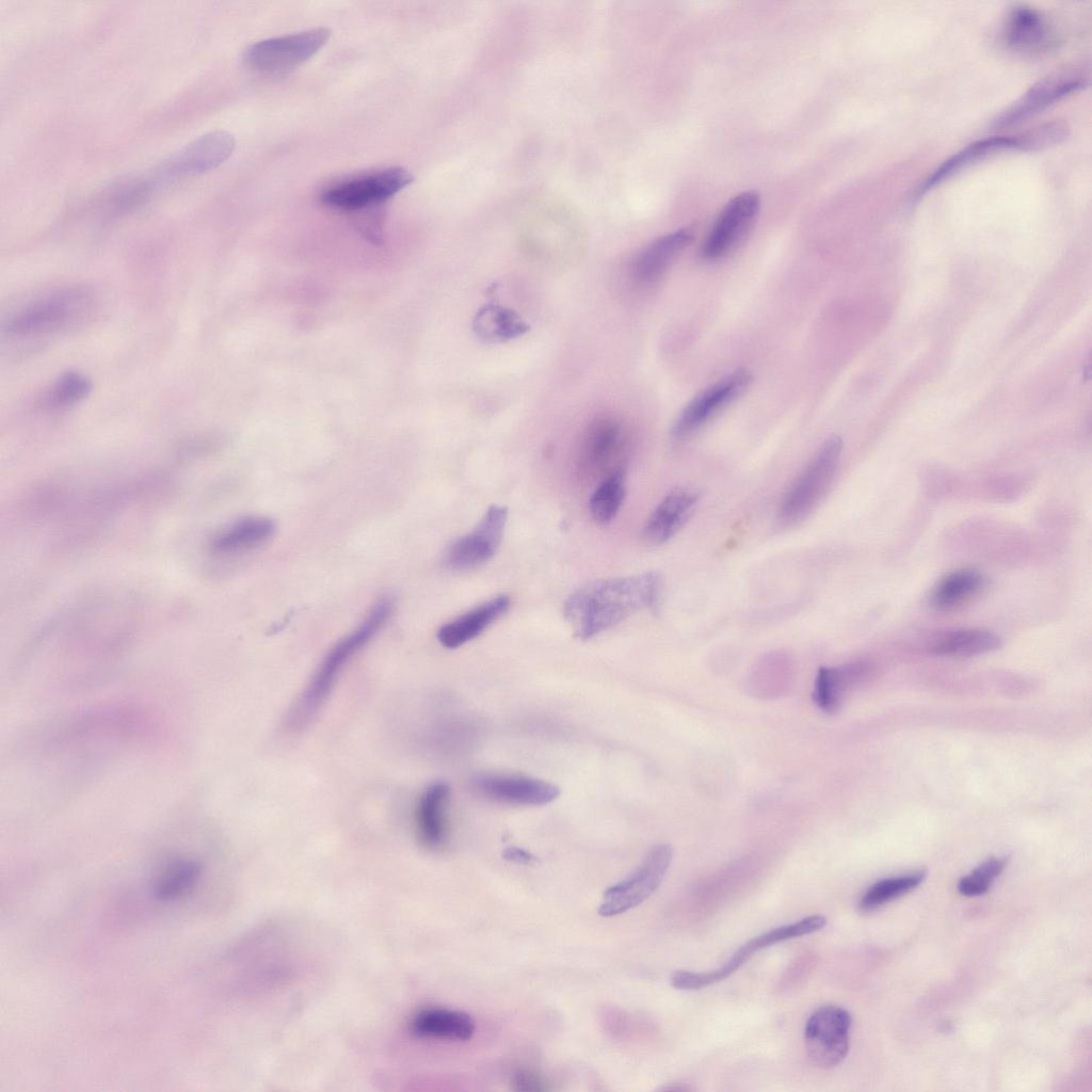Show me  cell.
I'll list each match as a JSON object with an SVG mask.
<instances>
[{"label":"cell","instance_id":"1","mask_svg":"<svg viewBox=\"0 0 1092 1092\" xmlns=\"http://www.w3.org/2000/svg\"><path fill=\"white\" fill-rule=\"evenodd\" d=\"M660 593L661 577L655 572L599 579L574 591L564 601L563 614L576 636L587 640L656 607Z\"/></svg>","mask_w":1092,"mask_h":1092},{"label":"cell","instance_id":"2","mask_svg":"<svg viewBox=\"0 0 1092 1092\" xmlns=\"http://www.w3.org/2000/svg\"><path fill=\"white\" fill-rule=\"evenodd\" d=\"M394 608L391 598L379 599L364 621L327 652L289 712L288 724L292 729H300L309 723L325 702L344 665L383 629Z\"/></svg>","mask_w":1092,"mask_h":1092},{"label":"cell","instance_id":"3","mask_svg":"<svg viewBox=\"0 0 1092 1092\" xmlns=\"http://www.w3.org/2000/svg\"><path fill=\"white\" fill-rule=\"evenodd\" d=\"M94 303V293L86 287L61 289L20 308L10 318L6 330L16 337L58 332L81 321Z\"/></svg>","mask_w":1092,"mask_h":1092},{"label":"cell","instance_id":"4","mask_svg":"<svg viewBox=\"0 0 1092 1092\" xmlns=\"http://www.w3.org/2000/svg\"><path fill=\"white\" fill-rule=\"evenodd\" d=\"M828 920L822 915H810L791 924L783 925L756 935L742 944L721 966L705 970H676L671 984L677 990H700L716 984L738 970L758 951L777 943L800 937L824 928Z\"/></svg>","mask_w":1092,"mask_h":1092},{"label":"cell","instance_id":"5","mask_svg":"<svg viewBox=\"0 0 1092 1092\" xmlns=\"http://www.w3.org/2000/svg\"><path fill=\"white\" fill-rule=\"evenodd\" d=\"M842 440L826 439L785 494L778 510L784 525H793L806 517L829 489L841 455Z\"/></svg>","mask_w":1092,"mask_h":1092},{"label":"cell","instance_id":"6","mask_svg":"<svg viewBox=\"0 0 1092 1092\" xmlns=\"http://www.w3.org/2000/svg\"><path fill=\"white\" fill-rule=\"evenodd\" d=\"M414 180L403 167H387L340 181L321 193L326 206L344 211L376 208Z\"/></svg>","mask_w":1092,"mask_h":1092},{"label":"cell","instance_id":"7","mask_svg":"<svg viewBox=\"0 0 1092 1092\" xmlns=\"http://www.w3.org/2000/svg\"><path fill=\"white\" fill-rule=\"evenodd\" d=\"M672 856L670 846L654 847L630 876L605 890L598 914L603 917L616 916L644 902L660 886Z\"/></svg>","mask_w":1092,"mask_h":1092},{"label":"cell","instance_id":"8","mask_svg":"<svg viewBox=\"0 0 1092 1092\" xmlns=\"http://www.w3.org/2000/svg\"><path fill=\"white\" fill-rule=\"evenodd\" d=\"M851 1023V1014L835 1005L821 1006L809 1015L804 1028V1043L814 1065L832 1069L846 1058Z\"/></svg>","mask_w":1092,"mask_h":1092},{"label":"cell","instance_id":"9","mask_svg":"<svg viewBox=\"0 0 1092 1092\" xmlns=\"http://www.w3.org/2000/svg\"><path fill=\"white\" fill-rule=\"evenodd\" d=\"M331 31L317 28L290 35L268 38L251 45L244 52L245 64L258 71L292 69L316 54L330 38Z\"/></svg>","mask_w":1092,"mask_h":1092},{"label":"cell","instance_id":"10","mask_svg":"<svg viewBox=\"0 0 1092 1092\" xmlns=\"http://www.w3.org/2000/svg\"><path fill=\"white\" fill-rule=\"evenodd\" d=\"M507 520L505 507L491 505L470 532L449 546L445 564L453 571H468L488 562L501 544Z\"/></svg>","mask_w":1092,"mask_h":1092},{"label":"cell","instance_id":"11","mask_svg":"<svg viewBox=\"0 0 1092 1092\" xmlns=\"http://www.w3.org/2000/svg\"><path fill=\"white\" fill-rule=\"evenodd\" d=\"M760 209V196L744 191L721 210L701 247L705 260H717L733 251L753 227Z\"/></svg>","mask_w":1092,"mask_h":1092},{"label":"cell","instance_id":"12","mask_svg":"<svg viewBox=\"0 0 1092 1092\" xmlns=\"http://www.w3.org/2000/svg\"><path fill=\"white\" fill-rule=\"evenodd\" d=\"M750 370L739 368L694 397L676 418L672 435L684 438L701 429L727 404L740 397L751 385Z\"/></svg>","mask_w":1092,"mask_h":1092},{"label":"cell","instance_id":"13","mask_svg":"<svg viewBox=\"0 0 1092 1092\" xmlns=\"http://www.w3.org/2000/svg\"><path fill=\"white\" fill-rule=\"evenodd\" d=\"M627 433L624 425L611 416L592 421L582 437L579 466L584 473H607L622 469L617 461L625 454Z\"/></svg>","mask_w":1092,"mask_h":1092},{"label":"cell","instance_id":"14","mask_svg":"<svg viewBox=\"0 0 1092 1092\" xmlns=\"http://www.w3.org/2000/svg\"><path fill=\"white\" fill-rule=\"evenodd\" d=\"M235 138L224 130H214L193 140L161 165L160 174L183 177L203 174L226 161L234 151Z\"/></svg>","mask_w":1092,"mask_h":1092},{"label":"cell","instance_id":"15","mask_svg":"<svg viewBox=\"0 0 1092 1092\" xmlns=\"http://www.w3.org/2000/svg\"><path fill=\"white\" fill-rule=\"evenodd\" d=\"M1087 83L1088 77L1077 68L1064 69L1045 77L1003 112L996 119L995 125L1005 127L1019 123L1055 101L1083 89Z\"/></svg>","mask_w":1092,"mask_h":1092},{"label":"cell","instance_id":"16","mask_svg":"<svg viewBox=\"0 0 1092 1092\" xmlns=\"http://www.w3.org/2000/svg\"><path fill=\"white\" fill-rule=\"evenodd\" d=\"M473 788L486 799L513 805H545L560 794L552 783L519 775L481 774L473 780Z\"/></svg>","mask_w":1092,"mask_h":1092},{"label":"cell","instance_id":"17","mask_svg":"<svg viewBox=\"0 0 1092 1092\" xmlns=\"http://www.w3.org/2000/svg\"><path fill=\"white\" fill-rule=\"evenodd\" d=\"M1039 148L1034 131L1023 136H991L975 141L937 166L917 188L915 198H920L935 186L971 163L1007 149Z\"/></svg>","mask_w":1092,"mask_h":1092},{"label":"cell","instance_id":"18","mask_svg":"<svg viewBox=\"0 0 1092 1092\" xmlns=\"http://www.w3.org/2000/svg\"><path fill=\"white\" fill-rule=\"evenodd\" d=\"M700 496L697 491L690 487H677L667 494L643 527L645 542L661 545L673 537L695 511Z\"/></svg>","mask_w":1092,"mask_h":1092},{"label":"cell","instance_id":"19","mask_svg":"<svg viewBox=\"0 0 1092 1092\" xmlns=\"http://www.w3.org/2000/svg\"><path fill=\"white\" fill-rule=\"evenodd\" d=\"M1002 39L1014 52L1034 54L1050 48L1054 44V34L1041 13L1025 5H1017L1006 18Z\"/></svg>","mask_w":1092,"mask_h":1092},{"label":"cell","instance_id":"20","mask_svg":"<svg viewBox=\"0 0 1092 1092\" xmlns=\"http://www.w3.org/2000/svg\"><path fill=\"white\" fill-rule=\"evenodd\" d=\"M694 232L691 228H679L657 238L645 246L631 266L633 278L643 285L657 282L675 262L684 250L691 244Z\"/></svg>","mask_w":1092,"mask_h":1092},{"label":"cell","instance_id":"21","mask_svg":"<svg viewBox=\"0 0 1092 1092\" xmlns=\"http://www.w3.org/2000/svg\"><path fill=\"white\" fill-rule=\"evenodd\" d=\"M508 595H497L456 619L443 625L437 631L438 642L447 648H456L480 636L510 608Z\"/></svg>","mask_w":1092,"mask_h":1092},{"label":"cell","instance_id":"22","mask_svg":"<svg viewBox=\"0 0 1092 1092\" xmlns=\"http://www.w3.org/2000/svg\"><path fill=\"white\" fill-rule=\"evenodd\" d=\"M275 532V524L264 516H245L219 529L209 541L215 556H235L267 543Z\"/></svg>","mask_w":1092,"mask_h":1092},{"label":"cell","instance_id":"23","mask_svg":"<svg viewBox=\"0 0 1092 1092\" xmlns=\"http://www.w3.org/2000/svg\"><path fill=\"white\" fill-rule=\"evenodd\" d=\"M475 1028V1021L468 1013L447 1008L422 1009L408 1022L410 1032L421 1039L467 1041Z\"/></svg>","mask_w":1092,"mask_h":1092},{"label":"cell","instance_id":"24","mask_svg":"<svg viewBox=\"0 0 1092 1092\" xmlns=\"http://www.w3.org/2000/svg\"><path fill=\"white\" fill-rule=\"evenodd\" d=\"M450 788L445 783H434L422 793L417 808V832L422 845L438 849L446 841V806Z\"/></svg>","mask_w":1092,"mask_h":1092},{"label":"cell","instance_id":"25","mask_svg":"<svg viewBox=\"0 0 1092 1092\" xmlns=\"http://www.w3.org/2000/svg\"><path fill=\"white\" fill-rule=\"evenodd\" d=\"M202 874V865L190 857H176L166 863L151 884L152 897L161 902L177 901L188 896Z\"/></svg>","mask_w":1092,"mask_h":1092},{"label":"cell","instance_id":"26","mask_svg":"<svg viewBox=\"0 0 1092 1092\" xmlns=\"http://www.w3.org/2000/svg\"><path fill=\"white\" fill-rule=\"evenodd\" d=\"M867 664L854 662L837 668H821L818 672L814 700L825 711L837 709L844 693L867 672Z\"/></svg>","mask_w":1092,"mask_h":1092},{"label":"cell","instance_id":"27","mask_svg":"<svg viewBox=\"0 0 1092 1092\" xmlns=\"http://www.w3.org/2000/svg\"><path fill=\"white\" fill-rule=\"evenodd\" d=\"M526 322L512 309L488 304L482 307L473 319V331L479 338L489 342L511 340L528 331Z\"/></svg>","mask_w":1092,"mask_h":1092},{"label":"cell","instance_id":"28","mask_svg":"<svg viewBox=\"0 0 1092 1092\" xmlns=\"http://www.w3.org/2000/svg\"><path fill=\"white\" fill-rule=\"evenodd\" d=\"M1000 644V638L995 633L969 628L944 633L933 642L931 651L940 656L970 657L993 652Z\"/></svg>","mask_w":1092,"mask_h":1092},{"label":"cell","instance_id":"29","mask_svg":"<svg viewBox=\"0 0 1092 1092\" xmlns=\"http://www.w3.org/2000/svg\"><path fill=\"white\" fill-rule=\"evenodd\" d=\"M982 575L971 568L953 572L942 579L931 594L937 610H950L973 597L982 587Z\"/></svg>","mask_w":1092,"mask_h":1092},{"label":"cell","instance_id":"30","mask_svg":"<svg viewBox=\"0 0 1092 1092\" xmlns=\"http://www.w3.org/2000/svg\"><path fill=\"white\" fill-rule=\"evenodd\" d=\"M926 876L925 870H918L878 881L863 894L858 908L862 912L874 911L916 888Z\"/></svg>","mask_w":1092,"mask_h":1092},{"label":"cell","instance_id":"31","mask_svg":"<svg viewBox=\"0 0 1092 1092\" xmlns=\"http://www.w3.org/2000/svg\"><path fill=\"white\" fill-rule=\"evenodd\" d=\"M625 493V478L622 469L606 476L590 499V512L593 519L603 525L612 521L622 507Z\"/></svg>","mask_w":1092,"mask_h":1092},{"label":"cell","instance_id":"32","mask_svg":"<svg viewBox=\"0 0 1092 1092\" xmlns=\"http://www.w3.org/2000/svg\"><path fill=\"white\" fill-rule=\"evenodd\" d=\"M91 380L77 371L62 374L45 392L42 404L49 410L66 408L83 400L91 391Z\"/></svg>","mask_w":1092,"mask_h":1092},{"label":"cell","instance_id":"33","mask_svg":"<svg viewBox=\"0 0 1092 1092\" xmlns=\"http://www.w3.org/2000/svg\"><path fill=\"white\" fill-rule=\"evenodd\" d=\"M1007 863V856L989 857L959 881V892L967 897L985 894L994 880L1003 871Z\"/></svg>","mask_w":1092,"mask_h":1092},{"label":"cell","instance_id":"34","mask_svg":"<svg viewBox=\"0 0 1092 1092\" xmlns=\"http://www.w3.org/2000/svg\"><path fill=\"white\" fill-rule=\"evenodd\" d=\"M149 190L150 188L145 181L132 180L124 182L110 195L111 207L117 212L129 210L143 203L148 196Z\"/></svg>","mask_w":1092,"mask_h":1092},{"label":"cell","instance_id":"35","mask_svg":"<svg viewBox=\"0 0 1092 1092\" xmlns=\"http://www.w3.org/2000/svg\"><path fill=\"white\" fill-rule=\"evenodd\" d=\"M512 1086L517 1091H544L547 1089L543 1079L529 1071H517L512 1077Z\"/></svg>","mask_w":1092,"mask_h":1092},{"label":"cell","instance_id":"36","mask_svg":"<svg viewBox=\"0 0 1092 1092\" xmlns=\"http://www.w3.org/2000/svg\"><path fill=\"white\" fill-rule=\"evenodd\" d=\"M502 856H503L504 860H507L509 862H513V863H517V864H525V865L532 864V863H535L537 861V858H536V856L534 854H532L531 852H529L526 849H523V848H519V847H516V846H511V847L505 848L504 851L502 852Z\"/></svg>","mask_w":1092,"mask_h":1092}]
</instances>
